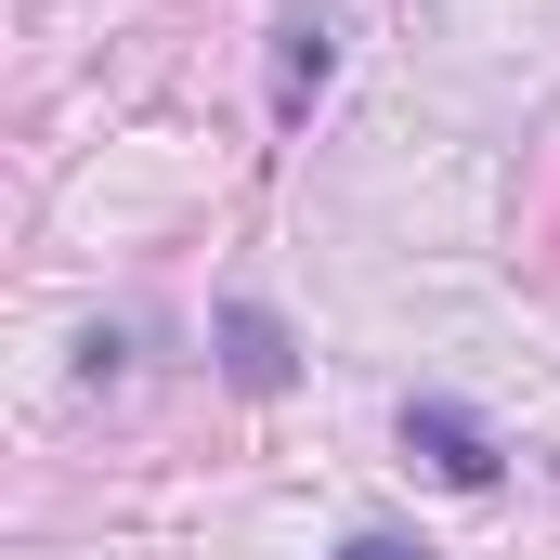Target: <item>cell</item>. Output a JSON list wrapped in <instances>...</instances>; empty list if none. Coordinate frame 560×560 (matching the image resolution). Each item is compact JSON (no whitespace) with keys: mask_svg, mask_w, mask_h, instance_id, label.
I'll return each instance as SVG.
<instances>
[{"mask_svg":"<svg viewBox=\"0 0 560 560\" xmlns=\"http://www.w3.org/2000/svg\"><path fill=\"white\" fill-rule=\"evenodd\" d=\"M405 443H418L456 495H495V469H509V456L482 443V418H469V405H443V392H418V405H405Z\"/></svg>","mask_w":560,"mask_h":560,"instance_id":"6da1fadb","label":"cell"},{"mask_svg":"<svg viewBox=\"0 0 560 560\" xmlns=\"http://www.w3.org/2000/svg\"><path fill=\"white\" fill-rule=\"evenodd\" d=\"M326 79H339V26H326V13H287V26H275V118H287V131L313 118Z\"/></svg>","mask_w":560,"mask_h":560,"instance_id":"7a4b0ae2","label":"cell"},{"mask_svg":"<svg viewBox=\"0 0 560 560\" xmlns=\"http://www.w3.org/2000/svg\"><path fill=\"white\" fill-rule=\"evenodd\" d=\"M222 378H235V392H261V405L300 378V352H287V326L261 313V300H235V313H222Z\"/></svg>","mask_w":560,"mask_h":560,"instance_id":"3957f363","label":"cell"},{"mask_svg":"<svg viewBox=\"0 0 560 560\" xmlns=\"http://www.w3.org/2000/svg\"><path fill=\"white\" fill-rule=\"evenodd\" d=\"M339 560H430V548H405V535H352Z\"/></svg>","mask_w":560,"mask_h":560,"instance_id":"277c9868","label":"cell"}]
</instances>
